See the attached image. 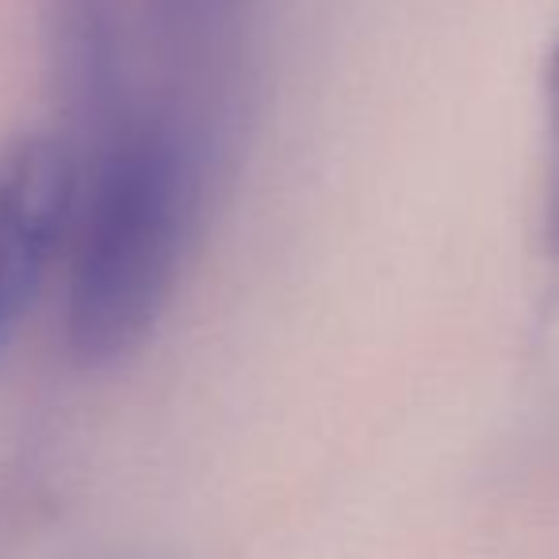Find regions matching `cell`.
<instances>
[{"instance_id":"obj_1","label":"cell","mask_w":559,"mask_h":559,"mask_svg":"<svg viewBox=\"0 0 559 559\" xmlns=\"http://www.w3.org/2000/svg\"><path fill=\"white\" fill-rule=\"evenodd\" d=\"M200 211V157L177 123L116 127L81 177L70 230L66 337L85 365L139 353L177 292Z\"/></svg>"},{"instance_id":"obj_2","label":"cell","mask_w":559,"mask_h":559,"mask_svg":"<svg viewBox=\"0 0 559 559\" xmlns=\"http://www.w3.org/2000/svg\"><path fill=\"white\" fill-rule=\"evenodd\" d=\"M78 192L81 165L66 142L24 134L0 150V349L70 246Z\"/></svg>"},{"instance_id":"obj_3","label":"cell","mask_w":559,"mask_h":559,"mask_svg":"<svg viewBox=\"0 0 559 559\" xmlns=\"http://www.w3.org/2000/svg\"><path fill=\"white\" fill-rule=\"evenodd\" d=\"M544 253L559 264V35L548 55V185H544Z\"/></svg>"},{"instance_id":"obj_4","label":"cell","mask_w":559,"mask_h":559,"mask_svg":"<svg viewBox=\"0 0 559 559\" xmlns=\"http://www.w3.org/2000/svg\"><path fill=\"white\" fill-rule=\"evenodd\" d=\"M223 4V0H173V9L180 12L185 20H200V16H215V9Z\"/></svg>"}]
</instances>
